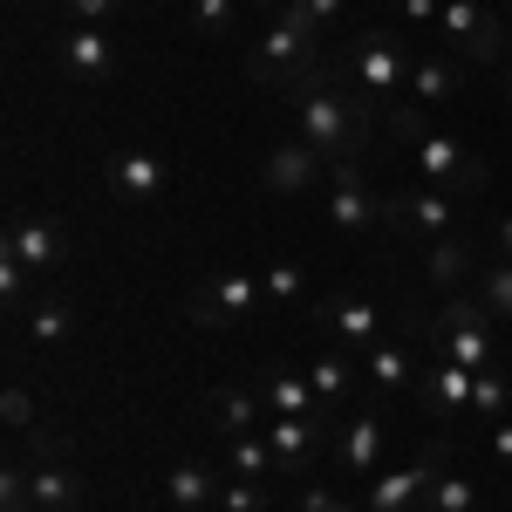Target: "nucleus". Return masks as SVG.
I'll use <instances>...</instances> for the list:
<instances>
[{"mask_svg":"<svg viewBox=\"0 0 512 512\" xmlns=\"http://www.w3.org/2000/svg\"><path fill=\"white\" fill-rule=\"evenodd\" d=\"M294 110H301V137L321 151V164H349V158L369 151V110H362L335 76H315L301 89Z\"/></svg>","mask_w":512,"mask_h":512,"instance_id":"f257e3e1","label":"nucleus"},{"mask_svg":"<svg viewBox=\"0 0 512 512\" xmlns=\"http://www.w3.org/2000/svg\"><path fill=\"white\" fill-rule=\"evenodd\" d=\"M246 76L267 82V89H287V96H301V89L321 76V41H315V35H301L294 21H274L267 35L246 48Z\"/></svg>","mask_w":512,"mask_h":512,"instance_id":"f03ea898","label":"nucleus"},{"mask_svg":"<svg viewBox=\"0 0 512 512\" xmlns=\"http://www.w3.org/2000/svg\"><path fill=\"white\" fill-rule=\"evenodd\" d=\"M437 35L451 48V62H465V69H499L506 62V21L485 7V0H444V14H437Z\"/></svg>","mask_w":512,"mask_h":512,"instance_id":"7ed1b4c3","label":"nucleus"},{"mask_svg":"<svg viewBox=\"0 0 512 512\" xmlns=\"http://www.w3.org/2000/svg\"><path fill=\"white\" fill-rule=\"evenodd\" d=\"M260 301H267V280L260 274L219 267V274H205V287L185 294V321H192V328H233V321L260 315Z\"/></svg>","mask_w":512,"mask_h":512,"instance_id":"20e7f679","label":"nucleus"},{"mask_svg":"<svg viewBox=\"0 0 512 512\" xmlns=\"http://www.w3.org/2000/svg\"><path fill=\"white\" fill-rule=\"evenodd\" d=\"M410 151L424 164V185H437V192H451V198H478L492 185V164L478 158V151H465L451 130H424Z\"/></svg>","mask_w":512,"mask_h":512,"instance_id":"39448f33","label":"nucleus"},{"mask_svg":"<svg viewBox=\"0 0 512 512\" xmlns=\"http://www.w3.org/2000/svg\"><path fill=\"white\" fill-rule=\"evenodd\" d=\"M349 69L369 89V103H390V110L403 103V89H410V55H403V41L390 28H362L349 41Z\"/></svg>","mask_w":512,"mask_h":512,"instance_id":"423d86ee","label":"nucleus"},{"mask_svg":"<svg viewBox=\"0 0 512 512\" xmlns=\"http://www.w3.org/2000/svg\"><path fill=\"white\" fill-rule=\"evenodd\" d=\"M328 205H321V219L335 226L342 239H369L383 219H390V198H376L369 192V178H362V158H349V164H328Z\"/></svg>","mask_w":512,"mask_h":512,"instance_id":"0eeeda50","label":"nucleus"},{"mask_svg":"<svg viewBox=\"0 0 512 512\" xmlns=\"http://www.w3.org/2000/svg\"><path fill=\"white\" fill-rule=\"evenodd\" d=\"M55 69L82 89H96V82H117L123 76V48L110 41V28H82L69 21L62 35H55Z\"/></svg>","mask_w":512,"mask_h":512,"instance_id":"6e6552de","label":"nucleus"},{"mask_svg":"<svg viewBox=\"0 0 512 512\" xmlns=\"http://www.w3.org/2000/svg\"><path fill=\"white\" fill-rule=\"evenodd\" d=\"M437 472H444V437H437V444L424 451V458H417V465L369 478V512H424V506H431Z\"/></svg>","mask_w":512,"mask_h":512,"instance_id":"1a4fd4ad","label":"nucleus"},{"mask_svg":"<svg viewBox=\"0 0 512 512\" xmlns=\"http://www.w3.org/2000/svg\"><path fill=\"white\" fill-rule=\"evenodd\" d=\"M472 383H478V369H458L451 355L424 362V376H417V403H424V417H431V424L472 417Z\"/></svg>","mask_w":512,"mask_h":512,"instance_id":"9d476101","label":"nucleus"},{"mask_svg":"<svg viewBox=\"0 0 512 512\" xmlns=\"http://www.w3.org/2000/svg\"><path fill=\"white\" fill-rule=\"evenodd\" d=\"M315 321L335 335V349H349V355H369L376 342H383V308L376 301H362V294H342V301H321Z\"/></svg>","mask_w":512,"mask_h":512,"instance_id":"9b49d317","label":"nucleus"},{"mask_svg":"<svg viewBox=\"0 0 512 512\" xmlns=\"http://www.w3.org/2000/svg\"><path fill=\"white\" fill-rule=\"evenodd\" d=\"M7 253H14L28 274H55V267L69 260V239H62V226H55L48 212H21V219H7Z\"/></svg>","mask_w":512,"mask_h":512,"instance_id":"f8f14e48","label":"nucleus"},{"mask_svg":"<svg viewBox=\"0 0 512 512\" xmlns=\"http://www.w3.org/2000/svg\"><path fill=\"white\" fill-rule=\"evenodd\" d=\"M260 437H267V451H274L280 478H301V472H308V458L321 451L328 424H321V417H267V424H260Z\"/></svg>","mask_w":512,"mask_h":512,"instance_id":"ddd939ff","label":"nucleus"},{"mask_svg":"<svg viewBox=\"0 0 512 512\" xmlns=\"http://www.w3.org/2000/svg\"><path fill=\"white\" fill-rule=\"evenodd\" d=\"M164 185H171V164L158 151H117L110 158V192H117V205H158Z\"/></svg>","mask_w":512,"mask_h":512,"instance_id":"4468645a","label":"nucleus"},{"mask_svg":"<svg viewBox=\"0 0 512 512\" xmlns=\"http://www.w3.org/2000/svg\"><path fill=\"white\" fill-rule=\"evenodd\" d=\"M458 198L451 192H437V185H424V192H403L390 198V226H403V233H424V239H444V233H458Z\"/></svg>","mask_w":512,"mask_h":512,"instance_id":"2eb2a0df","label":"nucleus"},{"mask_svg":"<svg viewBox=\"0 0 512 512\" xmlns=\"http://www.w3.org/2000/svg\"><path fill=\"white\" fill-rule=\"evenodd\" d=\"M458 89H465V62H451V55H417V62H410V89H403V103H417V110H444V103H458Z\"/></svg>","mask_w":512,"mask_h":512,"instance_id":"dca6fc26","label":"nucleus"},{"mask_svg":"<svg viewBox=\"0 0 512 512\" xmlns=\"http://www.w3.org/2000/svg\"><path fill=\"white\" fill-rule=\"evenodd\" d=\"M205 424L233 444V437H253L267 424V403H260V390H212L205 396Z\"/></svg>","mask_w":512,"mask_h":512,"instance_id":"f3484780","label":"nucleus"},{"mask_svg":"<svg viewBox=\"0 0 512 512\" xmlns=\"http://www.w3.org/2000/svg\"><path fill=\"white\" fill-rule=\"evenodd\" d=\"M219 485H226V478L212 472V465L185 458V465L164 472V506H171V512H212V506H219Z\"/></svg>","mask_w":512,"mask_h":512,"instance_id":"a211bd4d","label":"nucleus"},{"mask_svg":"<svg viewBox=\"0 0 512 512\" xmlns=\"http://www.w3.org/2000/svg\"><path fill=\"white\" fill-rule=\"evenodd\" d=\"M335 465L349 478H376V465H383V424L376 417H349V424H335Z\"/></svg>","mask_w":512,"mask_h":512,"instance_id":"6ab92c4d","label":"nucleus"},{"mask_svg":"<svg viewBox=\"0 0 512 512\" xmlns=\"http://www.w3.org/2000/svg\"><path fill=\"white\" fill-rule=\"evenodd\" d=\"M315 171H321V151L308 137H287V144L267 151V185H274V192H308Z\"/></svg>","mask_w":512,"mask_h":512,"instance_id":"aec40b11","label":"nucleus"},{"mask_svg":"<svg viewBox=\"0 0 512 512\" xmlns=\"http://www.w3.org/2000/svg\"><path fill=\"white\" fill-rule=\"evenodd\" d=\"M362 369H369L376 390H417V376H424V362H417L410 342H376V349L362 355Z\"/></svg>","mask_w":512,"mask_h":512,"instance_id":"412c9836","label":"nucleus"},{"mask_svg":"<svg viewBox=\"0 0 512 512\" xmlns=\"http://www.w3.org/2000/svg\"><path fill=\"white\" fill-rule=\"evenodd\" d=\"M260 403H267V417H321L315 383H308L301 369H274V376L260 383Z\"/></svg>","mask_w":512,"mask_h":512,"instance_id":"4be33fe9","label":"nucleus"},{"mask_svg":"<svg viewBox=\"0 0 512 512\" xmlns=\"http://www.w3.org/2000/svg\"><path fill=\"white\" fill-rule=\"evenodd\" d=\"M308 383H315L321 417H328V410H342V403H349V390H355V355L349 349H321L315 369H308Z\"/></svg>","mask_w":512,"mask_h":512,"instance_id":"5701e85b","label":"nucleus"},{"mask_svg":"<svg viewBox=\"0 0 512 512\" xmlns=\"http://www.w3.org/2000/svg\"><path fill=\"white\" fill-rule=\"evenodd\" d=\"M472 267H478V246H472V239L444 233V239H431V246H424V280H431V287H458Z\"/></svg>","mask_w":512,"mask_h":512,"instance_id":"b1692460","label":"nucleus"},{"mask_svg":"<svg viewBox=\"0 0 512 512\" xmlns=\"http://www.w3.org/2000/svg\"><path fill=\"white\" fill-rule=\"evenodd\" d=\"M76 492H82L76 472H69V465H55V458L28 472V499H35V512H76Z\"/></svg>","mask_w":512,"mask_h":512,"instance_id":"393cba45","label":"nucleus"},{"mask_svg":"<svg viewBox=\"0 0 512 512\" xmlns=\"http://www.w3.org/2000/svg\"><path fill=\"white\" fill-rule=\"evenodd\" d=\"M69 335H76V315H69V301L41 294L35 308H28V342H35V349H62Z\"/></svg>","mask_w":512,"mask_h":512,"instance_id":"a878e982","label":"nucleus"},{"mask_svg":"<svg viewBox=\"0 0 512 512\" xmlns=\"http://www.w3.org/2000/svg\"><path fill=\"white\" fill-rule=\"evenodd\" d=\"M472 417L485 424V431L512 417V376H506V369H478V383H472Z\"/></svg>","mask_w":512,"mask_h":512,"instance_id":"bb28decb","label":"nucleus"},{"mask_svg":"<svg viewBox=\"0 0 512 512\" xmlns=\"http://www.w3.org/2000/svg\"><path fill=\"white\" fill-rule=\"evenodd\" d=\"M342 14H349V0H287V7H280V21H294L301 35H315V41L335 35Z\"/></svg>","mask_w":512,"mask_h":512,"instance_id":"cd10ccee","label":"nucleus"},{"mask_svg":"<svg viewBox=\"0 0 512 512\" xmlns=\"http://www.w3.org/2000/svg\"><path fill=\"white\" fill-rule=\"evenodd\" d=\"M239 7H246V0H192V28L205 41H233L239 35Z\"/></svg>","mask_w":512,"mask_h":512,"instance_id":"c85d7f7f","label":"nucleus"},{"mask_svg":"<svg viewBox=\"0 0 512 512\" xmlns=\"http://www.w3.org/2000/svg\"><path fill=\"white\" fill-rule=\"evenodd\" d=\"M226 465H233V478H260V485H267V478L280 472V465H274V451H267V437H260V431H253V437H233Z\"/></svg>","mask_w":512,"mask_h":512,"instance_id":"c756f323","label":"nucleus"},{"mask_svg":"<svg viewBox=\"0 0 512 512\" xmlns=\"http://www.w3.org/2000/svg\"><path fill=\"white\" fill-rule=\"evenodd\" d=\"M260 280H267V301L274 308H301V294H308V267L301 260H274Z\"/></svg>","mask_w":512,"mask_h":512,"instance_id":"7c9ffc66","label":"nucleus"},{"mask_svg":"<svg viewBox=\"0 0 512 512\" xmlns=\"http://www.w3.org/2000/svg\"><path fill=\"white\" fill-rule=\"evenodd\" d=\"M478 301L492 308V321H512V260H485V274H478Z\"/></svg>","mask_w":512,"mask_h":512,"instance_id":"2f4dec72","label":"nucleus"},{"mask_svg":"<svg viewBox=\"0 0 512 512\" xmlns=\"http://www.w3.org/2000/svg\"><path fill=\"white\" fill-rule=\"evenodd\" d=\"M424 512H478V485H472V478H458V472H437L431 506H424Z\"/></svg>","mask_w":512,"mask_h":512,"instance_id":"473e14b6","label":"nucleus"},{"mask_svg":"<svg viewBox=\"0 0 512 512\" xmlns=\"http://www.w3.org/2000/svg\"><path fill=\"white\" fill-rule=\"evenodd\" d=\"M219 512H267V485L260 478H226L219 485Z\"/></svg>","mask_w":512,"mask_h":512,"instance_id":"72a5a7b5","label":"nucleus"},{"mask_svg":"<svg viewBox=\"0 0 512 512\" xmlns=\"http://www.w3.org/2000/svg\"><path fill=\"white\" fill-rule=\"evenodd\" d=\"M137 0H62V14L69 21H82V28H110L117 14H130Z\"/></svg>","mask_w":512,"mask_h":512,"instance_id":"f704fd0d","label":"nucleus"},{"mask_svg":"<svg viewBox=\"0 0 512 512\" xmlns=\"http://www.w3.org/2000/svg\"><path fill=\"white\" fill-rule=\"evenodd\" d=\"M301 512H369V506H349L342 492H328V485H308V492H301Z\"/></svg>","mask_w":512,"mask_h":512,"instance_id":"c9c22d12","label":"nucleus"},{"mask_svg":"<svg viewBox=\"0 0 512 512\" xmlns=\"http://www.w3.org/2000/svg\"><path fill=\"white\" fill-rule=\"evenodd\" d=\"M21 287H28V267L0 246V294H7V301H21Z\"/></svg>","mask_w":512,"mask_h":512,"instance_id":"e433bc0d","label":"nucleus"},{"mask_svg":"<svg viewBox=\"0 0 512 512\" xmlns=\"http://www.w3.org/2000/svg\"><path fill=\"white\" fill-rule=\"evenodd\" d=\"M7 424H14V431H28V424H35V403H28L21 390H7Z\"/></svg>","mask_w":512,"mask_h":512,"instance_id":"4c0bfd02","label":"nucleus"},{"mask_svg":"<svg viewBox=\"0 0 512 512\" xmlns=\"http://www.w3.org/2000/svg\"><path fill=\"white\" fill-rule=\"evenodd\" d=\"M437 14H444V0H403V21H417V28H431Z\"/></svg>","mask_w":512,"mask_h":512,"instance_id":"58836bf2","label":"nucleus"},{"mask_svg":"<svg viewBox=\"0 0 512 512\" xmlns=\"http://www.w3.org/2000/svg\"><path fill=\"white\" fill-rule=\"evenodd\" d=\"M492 458L512 472V417H506V424H492Z\"/></svg>","mask_w":512,"mask_h":512,"instance_id":"ea45409f","label":"nucleus"},{"mask_svg":"<svg viewBox=\"0 0 512 512\" xmlns=\"http://www.w3.org/2000/svg\"><path fill=\"white\" fill-rule=\"evenodd\" d=\"M492 82H499V96H506V103H512V41H506V62L492 69Z\"/></svg>","mask_w":512,"mask_h":512,"instance_id":"a19ab883","label":"nucleus"},{"mask_svg":"<svg viewBox=\"0 0 512 512\" xmlns=\"http://www.w3.org/2000/svg\"><path fill=\"white\" fill-rule=\"evenodd\" d=\"M499 260H512V212L499 219Z\"/></svg>","mask_w":512,"mask_h":512,"instance_id":"79ce46f5","label":"nucleus"},{"mask_svg":"<svg viewBox=\"0 0 512 512\" xmlns=\"http://www.w3.org/2000/svg\"><path fill=\"white\" fill-rule=\"evenodd\" d=\"M246 7H287V0H246Z\"/></svg>","mask_w":512,"mask_h":512,"instance_id":"37998d69","label":"nucleus"},{"mask_svg":"<svg viewBox=\"0 0 512 512\" xmlns=\"http://www.w3.org/2000/svg\"><path fill=\"white\" fill-rule=\"evenodd\" d=\"M14 7H28V0H14Z\"/></svg>","mask_w":512,"mask_h":512,"instance_id":"c03bdc74","label":"nucleus"}]
</instances>
